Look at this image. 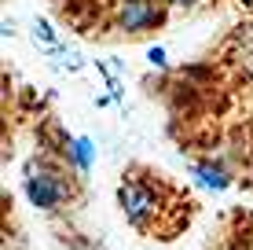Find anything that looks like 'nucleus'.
Returning a JSON list of instances; mask_svg holds the SVG:
<instances>
[{"label": "nucleus", "instance_id": "obj_1", "mask_svg": "<svg viewBox=\"0 0 253 250\" xmlns=\"http://www.w3.org/2000/svg\"><path fill=\"white\" fill-rule=\"evenodd\" d=\"M51 15L88 45H154L184 22L253 15V0H48Z\"/></svg>", "mask_w": 253, "mask_h": 250}, {"label": "nucleus", "instance_id": "obj_2", "mask_svg": "<svg viewBox=\"0 0 253 250\" xmlns=\"http://www.w3.org/2000/svg\"><path fill=\"white\" fill-rule=\"evenodd\" d=\"M118 210L139 239L176 243L202 213V202L184 180H176L151 162L132 158L125 162L118 180Z\"/></svg>", "mask_w": 253, "mask_h": 250}, {"label": "nucleus", "instance_id": "obj_3", "mask_svg": "<svg viewBox=\"0 0 253 250\" xmlns=\"http://www.w3.org/2000/svg\"><path fill=\"white\" fill-rule=\"evenodd\" d=\"M206 250H253V206H224L209 225Z\"/></svg>", "mask_w": 253, "mask_h": 250}, {"label": "nucleus", "instance_id": "obj_4", "mask_svg": "<svg viewBox=\"0 0 253 250\" xmlns=\"http://www.w3.org/2000/svg\"><path fill=\"white\" fill-rule=\"evenodd\" d=\"M74 154H77V162H81V169L88 173V166H92V144L84 140V136H77V140H74Z\"/></svg>", "mask_w": 253, "mask_h": 250}, {"label": "nucleus", "instance_id": "obj_5", "mask_svg": "<svg viewBox=\"0 0 253 250\" xmlns=\"http://www.w3.org/2000/svg\"><path fill=\"white\" fill-rule=\"evenodd\" d=\"M147 59H151L154 70H165V66H169V55H165L162 45H151V48H147Z\"/></svg>", "mask_w": 253, "mask_h": 250}]
</instances>
